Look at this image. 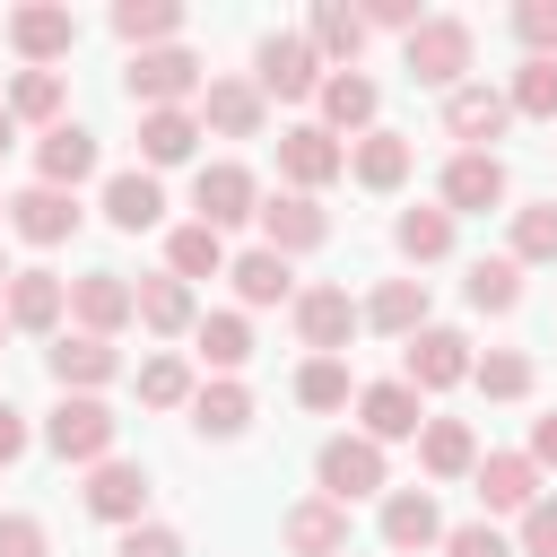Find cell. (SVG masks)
Returning a JSON list of instances; mask_svg holds the SVG:
<instances>
[{
  "instance_id": "8fae6325",
  "label": "cell",
  "mask_w": 557,
  "mask_h": 557,
  "mask_svg": "<svg viewBox=\"0 0 557 557\" xmlns=\"http://www.w3.org/2000/svg\"><path fill=\"white\" fill-rule=\"evenodd\" d=\"M278 174H287V191H322V183L348 174V139H331L322 122H287L278 131Z\"/></svg>"
},
{
  "instance_id": "680465c9",
  "label": "cell",
  "mask_w": 557,
  "mask_h": 557,
  "mask_svg": "<svg viewBox=\"0 0 557 557\" xmlns=\"http://www.w3.org/2000/svg\"><path fill=\"white\" fill-rule=\"evenodd\" d=\"M0 339H9V313H0Z\"/></svg>"
},
{
  "instance_id": "e0dca14e",
  "label": "cell",
  "mask_w": 557,
  "mask_h": 557,
  "mask_svg": "<svg viewBox=\"0 0 557 557\" xmlns=\"http://www.w3.org/2000/svg\"><path fill=\"white\" fill-rule=\"evenodd\" d=\"M505 131H513V96H505V87L470 78V87H453V96H444V139L487 148V139H505Z\"/></svg>"
},
{
  "instance_id": "f5cc1de1",
  "label": "cell",
  "mask_w": 557,
  "mask_h": 557,
  "mask_svg": "<svg viewBox=\"0 0 557 557\" xmlns=\"http://www.w3.org/2000/svg\"><path fill=\"white\" fill-rule=\"evenodd\" d=\"M26 444H35L26 409H17V400H0V470H9V461H26Z\"/></svg>"
},
{
  "instance_id": "4dcf8cb0",
  "label": "cell",
  "mask_w": 557,
  "mask_h": 557,
  "mask_svg": "<svg viewBox=\"0 0 557 557\" xmlns=\"http://www.w3.org/2000/svg\"><path fill=\"white\" fill-rule=\"evenodd\" d=\"M453 235H461V218H453L444 200H426V209H400V218H392V244H400V261H409V270L453 261Z\"/></svg>"
},
{
  "instance_id": "6f0895ef",
  "label": "cell",
  "mask_w": 557,
  "mask_h": 557,
  "mask_svg": "<svg viewBox=\"0 0 557 557\" xmlns=\"http://www.w3.org/2000/svg\"><path fill=\"white\" fill-rule=\"evenodd\" d=\"M0 218H9V191H0Z\"/></svg>"
},
{
  "instance_id": "7402d4cb",
  "label": "cell",
  "mask_w": 557,
  "mask_h": 557,
  "mask_svg": "<svg viewBox=\"0 0 557 557\" xmlns=\"http://www.w3.org/2000/svg\"><path fill=\"white\" fill-rule=\"evenodd\" d=\"M44 366H52V383H61V392H104V383L122 374V348H113V339H96V331H61V339L44 348Z\"/></svg>"
},
{
  "instance_id": "9f6ffc18",
  "label": "cell",
  "mask_w": 557,
  "mask_h": 557,
  "mask_svg": "<svg viewBox=\"0 0 557 557\" xmlns=\"http://www.w3.org/2000/svg\"><path fill=\"white\" fill-rule=\"evenodd\" d=\"M9 278H17V270H9V252H0V296H9Z\"/></svg>"
},
{
  "instance_id": "db71d44e",
  "label": "cell",
  "mask_w": 557,
  "mask_h": 557,
  "mask_svg": "<svg viewBox=\"0 0 557 557\" xmlns=\"http://www.w3.org/2000/svg\"><path fill=\"white\" fill-rule=\"evenodd\" d=\"M531 461H540V470H557V409H548V418H531Z\"/></svg>"
},
{
  "instance_id": "d4e9b609",
  "label": "cell",
  "mask_w": 557,
  "mask_h": 557,
  "mask_svg": "<svg viewBox=\"0 0 557 557\" xmlns=\"http://www.w3.org/2000/svg\"><path fill=\"white\" fill-rule=\"evenodd\" d=\"M261 122H270V96H261L252 78H209V87H200V131H218V139H261Z\"/></svg>"
},
{
  "instance_id": "f1b7e54d",
  "label": "cell",
  "mask_w": 557,
  "mask_h": 557,
  "mask_svg": "<svg viewBox=\"0 0 557 557\" xmlns=\"http://www.w3.org/2000/svg\"><path fill=\"white\" fill-rule=\"evenodd\" d=\"M200 148V104H174V113H139V165L165 174V165H191Z\"/></svg>"
},
{
  "instance_id": "4fadbf2b",
  "label": "cell",
  "mask_w": 557,
  "mask_h": 557,
  "mask_svg": "<svg viewBox=\"0 0 557 557\" xmlns=\"http://www.w3.org/2000/svg\"><path fill=\"white\" fill-rule=\"evenodd\" d=\"M287 313H296V339H305L313 357H339V348L366 331V305H357L348 287H305Z\"/></svg>"
},
{
  "instance_id": "44dd1931",
  "label": "cell",
  "mask_w": 557,
  "mask_h": 557,
  "mask_svg": "<svg viewBox=\"0 0 557 557\" xmlns=\"http://www.w3.org/2000/svg\"><path fill=\"white\" fill-rule=\"evenodd\" d=\"M0 313H9V331H52L61 339V313H70V278L61 270H17L9 278V296H0Z\"/></svg>"
},
{
  "instance_id": "11a10c76",
  "label": "cell",
  "mask_w": 557,
  "mask_h": 557,
  "mask_svg": "<svg viewBox=\"0 0 557 557\" xmlns=\"http://www.w3.org/2000/svg\"><path fill=\"white\" fill-rule=\"evenodd\" d=\"M9 148H17V113L0 104V157H9Z\"/></svg>"
},
{
  "instance_id": "c3c4849f",
  "label": "cell",
  "mask_w": 557,
  "mask_h": 557,
  "mask_svg": "<svg viewBox=\"0 0 557 557\" xmlns=\"http://www.w3.org/2000/svg\"><path fill=\"white\" fill-rule=\"evenodd\" d=\"M513 557H557V496H540V505L513 522Z\"/></svg>"
},
{
  "instance_id": "8d00e7d4",
  "label": "cell",
  "mask_w": 557,
  "mask_h": 557,
  "mask_svg": "<svg viewBox=\"0 0 557 557\" xmlns=\"http://www.w3.org/2000/svg\"><path fill=\"white\" fill-rule=\"evenodd\" d=\"M226 261H235V252H226V235H218V226H200V218L165 235V270H174L183 287H191V278H226Z\"/></svg>"
},
{
  "instance_id": "ba28073f",
  "label": "cell",
  "mask_w": 557,
  "mask_h": 557,
  "mask_svg": "<svg viewBox=\"0 0 557 557\" xmlns=\"http://www.w3.org/2000/svg\"><path fill=\"white\" fill-rule=\"evenodd\" d=\"M252 226H261V244H270L278 261H296V252H322V244H331V209H322L313 191H270Z\"/></svg>"
},
{
  "instance_id": "d590c367",
  "label": "cell",
  "mask_w": 557,
  "mask_h": 557,
  "mask_svg": "<svg viewBox=\"0 0 557 557\" xmlns=\"http://www.w3.org/2000/svg\"><path fill=\"white\" fill-rule=\"evenodd\" d=\"M113 35H122L131 52L183 44V0H113Z\"/></svg>"
},
{
  "instance_id": "816d5d0a",
  "label": "cell",
  "mask_w": 557,
  "mask_h": 557,
  "mask_svg": "<svg viewBox=\"0 0 557 557\" xmlns=\"http://www.w3.org/2000/svg\"><path fill=\"white\" fill-rule=\"evenodd\" d=\"M366 26H383V35H400V44H409V35L426 26V9H418V0H366Z\"/></svg>"
},
{
  "instance_id": "9a60e30c",
  "label": "cell",
  "mask_w": 557,
  "mask_h": 557,
  "mask_svg": "<svg viewBox=\"0 0 557 557\" xmlns=\"http://www.w3.org/2000/svg\"><path fill=\"white\" fill-rule=\"evenodd\" d=\"M418 426H426V392H409L400 374H392V383H357V435H374V444H418Z\"/></svg>"
},
{
  "instance_id": "b9f144b4",
  "label": "cell",
  "mask_w": 557,
  "mask_h": 557,
  "mask_svg": "<svg viewBox=\"0 0 557 557\" xmlns=\"http://www.w3.org/2000/svg\"><path fill=\"white\" fill-rule=\"evenodd\" d=\"M296 400H305V409H348V400H357L348 357H305V366H296Z\"/></svg>"
},
{
  "instance_id": "4316f807",
  "label": "cell",
  "mask_w": 557,
  "mask_h": 557,
  "mask_svg": "<svg viewBox=\"0 0 557 557\" xmlns=\"http://www.w3.org/2000/svg\"><path fill=\"white\" fill-rule=\"evenodd\" d=\"M226 278H235V305H244V313H261V305H296V296H305V287H296V261H278L270 244L235 252Z\"/></svg>"
},
{
  "instance_id": "d6a6232c",
  "label": "cell",
  "mask_w": 557,
  "mask_h": 557,
  "mask_svg": "<svg viewBox=\"0 0 557 557\" xmlns=\"http://www.w3.org/2000/svg\"><path fill=\"white\" fill-rule=\"evenodd\" d=\"M139 287V331H157V339H183V331H200V305H191V287L174 278V270H157V278H131Z\"/></svg>"
},
{
  "instance_id": "7dc6e473",
  "label": "cell",
  "mask_w": 557,
  "mask_h": 557,
  "mask_svg": "<svg viewBox=\"0 0 557 557\" xmlns=\"http://www.w3.org/2000/svg\"><path fill=\"white\" fill-rule=\"evenodd\" d=\"M444 557H513V540L479 513V522H453V531H444Z\"/></svg>"
},
{
  "instance_id": "9c48e42d",
  "label": "cell",
  "mask_w": 557,
  "mask_h": 557,
  "mask_svg": "<svg viewBox=\"0 0 557 557\" xmlns=\"http://www.w3.org/2000/svg\"><path fill=\"white\" fill-rule=\"evenodd\" d=\"M70 322L96 331V339H122V331L139 322V287H131L122 270H78V278H70Z\"/></svg>"
},
{
  "instance_id": "e575fe53",
  "label": "cell",
  "mask_w": 557,
  "mask_h": 557,
  "mask_svg": "<svg viewBox=\"0 0 557 557\" xmlns=\"http://www.w3.org/2000/svg\"><path fill=\"white\" fill-rule=\"evenodd\" d=\"M366 331L418 339V331H426V278H383V287L366 296Z\"/></svg>"
},
{
  "instance_id": "277c9868",
  "label": "cell",
  "mask_w": 557,
  "mask_h": 557,
  "mask_svg": "<svg viewBox=\"0 0 557 557\" xmlns=\"http://www.w3.org/2000/svg\"><path fill=\"white\" fill-rule=\"evenodd\" d=\"M322 78H331V70H322V52H313L305 35H287V26H278V35H261V44H252V87H261L270 104H313V96H322Z\"/></svg>"
},
{
  "instance_id": "ac0fdd59",
  "label": "cell",
  "mask_w": 557,
  "mask_h": 557,
  "mask_svg": "<svg viewBox=\"0 0 557 557\" xmlns=\"http://www.w3.org/2000/svg\"><path fill=\"white\" fill-rule=\"evenodd\" d=\"M96 165H104V139H96L87 122H52V131L35 139V183H52V191H78Z\"/></svg>"
},
{
  "instance_id": "3957f363",
  "label": "cell",
  "mask_w": 557,
  "mask_h": 557,
  "mask_svg": "<svg viewBox=\"0 0 557 557\" xmlns=\"http://www.w3.org/2000/svg\"><path fill=\"white\" fill-rule=\"evenodd\" d=\"M470 52H479V35H470L461 17H426V26L400 44V70H409V87L453 96V87H470Z\"/></svg>"
},
{
  "instance_id": "ab89813d",
  "label": "cell",
  "mask_w": 557,
  "mask_h": 557,
  "mask_svg": "<svg viewBox=\"0 0 557 557\" xmlns=\"http://www.w3.org/2000/svg\"><path fill=\"white\" fill-rule=\"evenodd\" d=\"M191 357H200L209 374H235V366L252 357V322H244V313H200V331H191Z\"/></svg>"
},
{
  "instance_id": "681fc988",
  "label": "cell",
  "mask_w": 557,
  "mask_h": 557,
  "mask_svg": "<svg viewBox=\"0 0 557 557\" xmlns=\"http://www.w3.org/2000/svg\"><path fill=\"white\" fill-rule=\"evenodd\" d=\"M0 557H52L44 522H35V513H0Z\"/></svg>"
},
{
  "instance_id": "7c38bea8",
  "label": "cell",
  "mask_w": 557,
  "mask_h": 557,
  "mask_svg": "<svg viewBox=\"0 0 557 557\" xmlns=\"http://www.w3.org/2000/svg\"><path fill=\"white\" fill-rule=\"evenodd\" d=\"M435 200H444L453 218H487V209H505V157H496V148H453Z\"/></svg>"
},
{
  "instance_id": "484cf974",
  "label": "cell",
  "mask_w": 557,
  "mask_h": 557,
  "mask_svg": "<svg viewBox=\"0 0 557 557\" xmlns=\"http://www.w3.org/2000/svg\"><path fill=\"white\" fill-rule=\"evenodd\" d=\"M104 226H113V235H148V226H165V183H157L148 165L104 174Z\"/></svg>"
},
{
  "instance_id": "7a4b0ae2",
  "label": "cell",
  "mask_w": 557,
  "mask_h": 557,
  "mask_svg": "<svg viewBox=\"0 0 557 557\" xmlns=\"http://www.w3.org/2000/svg\"><path fill=\"white\" fill-rule=\"evenodd\" d=\"M313 496H331V505L392 496V461H383V444H374V435H331V444L313 453Z\"/></svg>"
},
{
  "instance_id": "60d3db41",
  "label": "cell",
  "mask_w": 557,
  "mask_h": 557,
  "mask_svg": "<svg viewBox=\"0 0 557 557\" xmlns=\"http://www.w3.org/2000/svg\"><path fill=\"white\" fill-rule=\"evenodd\" d=\"M470 383H479L487 400H531V383H540V366H531L522 348H487V357L470 366Z\"/></svg>"
},
{
  "instance_id": "83f0119b",
  "label": "cell",
  "mask_w": 557,
  "mask_h": 557,
  "mask_svg": "<svg viewBox=\"0 0 557 557\" xmlns=\"http://www.w3.org/2000/svg\"><path fill=\"white\" fill-rule=\"evenodd\" d=\"M366 9H348V0H313V17H305V44L322 52V70H357V52H366Z\"/></svg>"
},
{
  "instance_id": "2e32d148",
  "label": "cell",
  "mask_w": 557,
  "mask_h": 557,
  "mask_svg": "<svg viewBox=\"0 0 557 557\" xmlns=\"http://www.w3.org/2000/svg\"><path fill=\"white\" fill-rule=\"evenodd\" d=\"M470 487H479V513H531L548 487H540V461L531 453H479V470H470Z\"/></svg>"
},
{
  "instance_id": "f35d334b",
  "label": "cell",
  "mask_w": 557,
  "mask_h": 557,
  "mask_svg": "<svg viewBox=\"0 0 557 557\" xmlns=\"http://www.w3.org/2000/svg\"><path fill=\"white\" fill-rule=\"evenodd\" d=\"M461 296H470V313H513V305H522V261H513V252H487V261H470Z\"/></svg>"
},
{
  "instance_id": "f6af8a7d",
  "label": "cell",
  "mask_w": 557,
  "mask_h": 557,
  "mask_svg": "<svg viewBox=\"0 0 557 557\" xmlns=\"http://www.w3.org/2000/svg\"><path fill=\"white\" fill-rule=\"evenodd\" d=\"M513 261H557V200H522L513 209Z\"/></svg>"
},
{
  "instance_id": "836d02e7",
  "label": "cell",
  "mask_w": 557,
  "mask_h": 557,
  "mask_svg": "<svg viewBox=\"0 0 557 557\" xmlns=\"http://www.w3.org/2000/svg\"><path fill=\"white\" fill-rule=\"evenodd\" d=\"M418 470H426V479H470V470H479L470 418H426V426H418Z\"/></svg>"
},
{
  "instance_id": "7bdbcfd3",
  "label": "cell",
  "mask_w": 557,
  "mask_h": 557,
  "mask_svg": "<svg viewBox=\"0 0 557 557\" xmlns=\"http://www.w3.org/2000/svg\"><path fill=\"white\" fill-rule=\"evenodd\" d=\"M191 392H200V383H191L183 357H148V366H139V409H191Z\"/></svg>"
},
{
  "instance_id": "8992f818",
  "label": "cell",
  "mask_w": 557,
  "mask_h": 557,
  "mask_svg": "<svg viewBox=\"0 0 557 557\" xmlns=\"http://www.w3.org/2000/svg\"><path fill=\"white\" fill-rule=\"evenodd\" d=\"M470 331H453V322H426L418 339H400V383L409 392H453V383H470Z\"/></svg>"
},
{
  "instance_id": "5bb4252c",
  "label": "cell",
  "mask_w": 557,
  "mask_h": 557,
  "mask_svg": "<svg viewBox=\"0 0 557 557\" xmlns=\"http://www.w3.org/2000/svg\"><path fill=\"white\" fill-rule=\"evenodd\" d=\"M9 52H17L26 70H52V61L78 52V17L52 9V0H26V9H9Z\"/></svg>"
},
{
  "instance_id": "ffe728a7",
  "label": "cell",
  "mask_w": 557,
  "mask_h": 557,
  "mask_svg": "<svg viewBox=\"0 0 557 557\" xmlns=\"http://www.w3.org/2000/svg\"><path fill=\"white\" fill-rule=\"evenodd\" d=\"M374 531H383V548L418 557V548H444V531H453V522H444L435 487H392V496H383V522H374Z\"/></svg>"
},
{
  "instance_id": "1f68e13d",
  "label": "cell",
  "mask_w": 557,
  "mask_h": 557,
  "mask_svg": "<svg viewBox=\"0 0 557 557\" xmlns=\"http://www.w3.org/2000/svg\"><path fill=\"white\" fill-rule=\"evenodd\" d=\"M252 426V392L235 383V374H209L200 392H191V435H209V444H235Z\"/></svg>"
},
{
  "instance_id": "603a6c76",
  "label": "cell",
  "mask_w": 557,
  "mask_h": 557,
  "mask_svg": "<svg viewBox=\"0 0 557 557\" xmlns=\"http://www.w3.org/2000/svg\"><path fill=\"white\" fill-rule=\"evenodd\" d=\"M278 540H287V557H348V505L296 496V505L278 513Z\"/></svg>"
},
{
  "instance_id": "52a82bcc",
  "label": "cell",
  "mask_w": 557,
  "mask_h": 557,
  "mask_svg": "<svg viewBox=\"0 0 557 557\" xmlns=\"http://www.w3.org/2000/svg\"><path fill=\"white\" fill-rule=\"evenodd\" d=\"M191 209H200V226H252L261 218V183H252V165H235V157H218V165H200L191 174Z\"/></svg>"
},
{
  "instance_id": "74e56055",
  "label": "cell",
  "mask_w": 557,
  "mask_h": 557,
  "mask_svg": "<svg viewBox=\"0 0 557 557\" xmlns=\"http://www.w3.org/2000/svg\"><path fill=\"white\" fill-rule=\"evenodd\" d=\"M61 96H70V87H61V70H17L0 104L17 113V131H26V122H35V131H52V122H70V113H61Z\"/></svg>"
},
{
  "instance_id": "6da1fadb",
  "label": "cell",
  "mask_w": 557,
  "mask_h": 557,
  "mask_svg": "<svg viewBox=\"0 0 557 557\" xmlns=\"http://www.w3.org/2000/svg\"><path fill=\"white\" fill-rule=\"evenodd\" d=\"M200 87H209V70H200L191 44H157V52H131V61H122V96H131L139 113L200 104Z\"/></svg>"
},
{
  "instance_id": "5b68a950",
  "label": "cell",
  "mask_w": 557,
  "mask_h": 557,
  "mask_svg": "<svg viewBox=\"0 0 557 557\" xmlns=\"http://www.w3.org/2000/svg\"><path fill=\"white\" fill-rule=\"evenodd\" d=\"M113 435H122V418H113L96 392H61V400H52V418H44V444H52L61 461H78V470L113 461Z\"/></svg>"
},
{
  "instance_id": "ee69618b",
  "label": "cell",
  "mask_w": 557,
  "mask_h": 557,
  "mask_svg": "<svg viewBox=\"0 0 557 557\" xmlns=\"http://www.w3.org/2000/svg\"><path fill=\"white\" fill-rule=\"evenodd\" d=\"M505 96H513V122H557V61H522Z\"/></svg>"
},
{
  "instance_id": "cb8c5ba5",
  "label": "cell",
  "mask_w": 557,
  "mask_h": 557,
  "mask_svg": "<svg viewBox=\"0 0 557 557\" xmlns=\"http://www.w3.org/2000/svg\"><path fill=\"white\" fill-rule=\"evenodd\" d=\"M313 104H322V131H331V139H366L374 113H383V87H374L366 70H331Z\"/></svg>"
},
{
  "instance_id": "f907efd6",
  "label": "cell",
  "mask_w": 557,
  "mask_h": 557,
  "mask_svg": "<svg viewBox=\"0 0 557 557\" xmlns=\"http://www.w3.org/2000/svg\"><path fill=\"white\" fill-rule=\"evenodd\" d=\"M113 557H191V548H183V531L139 522V531H122V548H113Z\"/></svg>"
},
{
  "instance_id": "bcb514c9",
  "label": "cell",
  "mask_w": 557,
  "mask_h": 557,
  "mask_svg": "<svg viewBox=\"0 0 557 557\" xmlns=\"http://www.w3.org/2000/svg\"><path fill=\"white\" fill-rule=\"evenodd\" d=\"M513 35H522V61H557V0H522Z\"/></svg>"
},
{
  "instance_id": "d6986e66",
  "label": "cell",
  "mask_w": 557,
  "mask_h": 557,
  "mask_svg": "<svg viewBox=\"0 0 557 557\" xmlns=\"http://www.w3.org/2000/svg\"><path fill=\"white\" fill-rule=\"evenodd\" d=\"M9 226L26 235V244H70L78 226H87V209H78V191H52V183H26V191H9Z\"/></svg>"
},
{
  "instance_id": "f546056e",
  "label": "cell",
  "mask_w": 557,
  "mask_h": 557,
  "mask_svg": "<svg viewBox=\"0 0 557 557\" xmlns=\"http://www.w3.org/2000/svg\"><path fill=\"white\" fill-rule=\"evenodd\" d=\"M409 165H418V148H409L400 131H383V122H374L366 139H348V174H357L366 191H400V183H409Z\"/></svg>"
},
{
  "instance_id": "30bf717a",
  "label": "cell",
  "mask_w": 557,
  "mask_h": 557,
  "mask_svg": "<svg viewBox=\"0 0 557 557\" xmlns=\"http://www.w3.org/2000/svg\"><path fill=\"white\" fill-rule=\"evenodd\" d=\"M148 496H157V487H148V470H139V461H122V453H113V461H96V470H87V487H78V505H87L96 522H113V531H139V522H148Z\"/></svg>"
}]
</instances>
